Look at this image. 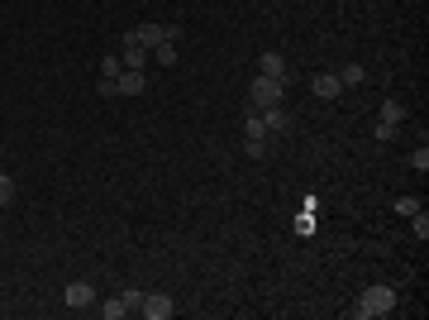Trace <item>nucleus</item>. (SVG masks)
I'll return each instance as SVG.
<instances>
[{
  "label": "nucleus",
  "mask_w": 429,
  "mask_h": 320,
  "mask_svg": "<svg viewBox=\"0 0 429 320\" xmlns=\"http://www.w3.org/2000/svg\"><path fill=\"white\" fill-rule=\"evenodd\" d=\"M258 72H262V77L286 81V58H282V53H262V58H258Z\"/></svg>",
  "instance_id": "obj_8"
},
{
  "label": "nucleus",
  "mask_w": 429,
  "mask_h": 320,
  "mask_svg": "<svg viewBox=\"0 0 429 320\" xmlns=\"http://www.w3.org/2000/svg\"><path fill=\"white\" fill-rule=\"evenodd\" d=\"M296 235H315V215H310V211L296 215Z\"/></svg>",
  "instance_id": "obj_19"
},
{
  "label": "nucleus",
  "mask_w": 429,
  "mask_h": 320,
  "mask_svg": "<svg viewBox=\"0 0 429 320\" xmlns=\"http://www.w3.org/2000/svg\"><path fill=\"white\" fill-rule=\"evenodd\" d=\"M62 306H72V311H86V306H96V287L91 282H67L62 287Z\"/></svg>",
  "instance_id": "obj_4"
},
{
  "label": "nucleus",
  "mask_w": 429,
  "mask_h": 320,
  "mask_svg": "<svg viewBox=\"0 0 429 320\" xmlns=\"http://www.w3.org/2000/svg\"><path fill=\"white\" fill-rule=\"evenodd\" d=\"M262 124H267V134H286L291 129V115H286V105H267V110H258Z\"/></svg>",
  "instance_id": "obj_6"
},
{
  "label": "nucleus",
  "mask_w": 429,
  "mask_h": 320,
  "mask_svg": "<svg viewBox=\"0 0 429 320\" xmlns=\"http://www.w3.org/2000/svg\"><path fill=\"white\" fill-rule=\"evenodd\" d=\"M138 316H143V320H172V316H176V301L167 297V292H143V301H138Z\"/></svg>",
  "instance_id": "obj_3"
},
{
  "label": "nucleus",
  "mask_w": 429,
  "mask_h": 320,
  "mask_svg": "<svg viewBox=\"0 0 429 320\" xmlns=\"http://www.w3.org/2000/svg\"><path fill=\"white\" fill-rule=\"evenodd\" d=\"M119 72H124V58H119V53H105V58H100V77H110V81H115Z\"/></svg>",
  "instance_id": "obj_12"
},
{
  "label": "nucleus",
  "mask_w": 429,
  "mask_h": 320,
  "mask_svg": "<svg viewBox=\"0 0 429 320\" xmlns=\"http://www.w3.org/2000/svg\"><path fill=\"white\" fill-rule=\"evenodd\" d=\"M119 301H124V311H138V301H143V292H138V287H124V292H119Z\"/></svg>",
  "instance_id": "obj_17"
},
{
  "label": "nucleus",
  "mask_w": 429,
  "mask_h": 320,
  "mask_svg": "<svg viewBox=\"0 0 429 320\" xmlns=\"http://www.w3.org/2000/svg\"><path fill=\"white\" fill-rule=\"evenodd\" d=\"M310 91H315L320 100H334L339 91H344V81H339V72H320V77L310 81Z\"/></svg>",
  "instance_id": "obj_7"
},
{
  "label": "nucleus",
  "mask_w": 429,
  "mask_h": 320,
  "mask_svg": "<svg viewBox=\"0 0 429 320\" xmlns=\"http://www.w3.org/2000/svg\"><path fill=\"white\" fill-rule=\"evenodd\" d=\"M119 58H124V67H138V72H143V62H148V48H138V43H129V39H124Z\"/></svg>",
  "instance_id": "obj_9"
},
{
  "label": "nucleus",
  "mask_w": 429,
  "mask_h": 320,
  "mask_svg": "<svg viewBox=\"0 0 429 320\" xmlns=\"http://www.w3.org/2000/svg\"><path fill=\"white\" fill-rule=\"evenodd\" d=\"M391 311H396V292L382 287V282L363 287V292H358V306H353V316L358 320H377V316H391Z\"/></svg>",
  "instance_id": "obj_1"
},
{
  "label": "nucleus",
  "mask_w": 429,
  "mask_h": 320,
  "mask_svg": "<svg viewBox=\"0 0 429 320\" xmlns=\"http://www.w3.org/2000/svg\"><path fill=\"white\" fill-rule=\"evenodd\" d=\"M410 235H415V239H429V211H425V206L410 215Z\"/></svg>",
  "instance_id": "obj_11"
},
{
  "label": "nucleus",
  "mask_w": 429,
  "mask_h": 320,
  "mask_svg": "<svg viewBox=\"0 0 429 320\" xmlns=\"http://www.w3.org/2000/svg\"><path fill=\"white\" fill-rule=\"evenodd\" d=\"M382 120L401 129V120H406V105H401V100H387V105H382Z\"/></svg>",
  "instance_id": "obj_13"
},
{
  "label": "nucleus",
  "mask_w": 429,
  "mask_h": 320,
  "mask_svg": "<svg viewBox=\"0 0 429 320\" xmlns=\"http://www.w3.org/2000/svg\"><path fill=\"white\" fill-rule=\"evenodd\" d=\"M100 316H105V320H119V316H129V311H124V301H119V297H110L105 306H100Z\"/></svg>",
  "instance_id": "obj_15"
},
{
  "label": "nucleus",
  "mask_w": 429,
  "mask_h": 320,
  "mask_svg": "<svg viewBox=\"0 0 429 320\" xmlns=\"http://www.w3.org/2000/svg\"><path fill=\"white\" fill-rule=\"evenodd\" d=\"M339 81H344V86H363V81H368V67H363V62H349V67L339 72Z\"/></svg>",
  "instance_id": "obj_10"
},
{
  "label": "nucleus",
  "mask_w": 429,
  "mask_h": 320,
  "mask_svg": "<svg viewBox=\"0 0 429 320\" xmlns=\"http://www.w3.org/2000/svg\"><path fill=\"white\" fill-rule=\"evenodd\" d=\"M372 134H377V139L387 143V139H396V124H387V120H377V129H372Z\"/></svg>",
  "instance_id": "obj_21"
},
{
  "label": "nucleus",
  "mask_w": 429,
  "mask_h": 320,
  "mask_svg": "<svg viewBox=\"0 0 429 320\" xmlns=\"http://www.w3.org/2000/svg\"><path fill=\"white\" fill-rule=\"evenodd\" d=\"M415 211H420V201H415V196H401V201H396V215H406V220H410Z\"/></svg>",
  "instance_id": "obj_18"
},
{
  "label": "nucleus",
  "mask_w": 429,
  "mask_h": 320,
  "mask_svg": "<svg viewBox=\"0 0 429 320\" xmlns=\"http://www.w3.org/2000/svg\"><path fill=\"white\" fill-rule=\"evenodd\" d=\"M410 167L425 172V167H429V148H415V153H410Z\"/></svg>",
  "instance_id": "obj_20"
},
{
  "label": "nucleus",
  "mask_w": 429,
  "mask_h": 320,
  "mask_svg": "<svg viewBox=\"0 0 429 320\" xmlns=\"http://www.w3.org/2000/svg\"><path fill=\"white\" fill-rule=\"evenodd\" d=\"M153 53H157V62H162V67H176V43H167V39H162V43L153 48Z\"/></svg>",
  "instance_id": "obj_14"
},
{
  "label": "nucleus",
  "mask_w": 429,
  "mask_h": 320,
  "mask_svg": "<svg viewBox=\"0 0 429 320\" xmlns=\"http://www.w3.org/2000/svg\"><path fill=\"white\" fill-rule=\"evenodd\" d=\"M143 86H148V77H143L138 67H124L115 77V96H143Z\"/></svg>",
  "instance_id": "obj_5"
},
{
  "label": "nucleus",
  "mask_w": 429,
  "mask_h": 320,
  "mask_svg": "<svg viewBox=\"0 0 429 320\" xmlns=\"http://www.w3.org/2000/svg\"><path fill=\"white\" fill-rule=\"evenodd\" d=\"M282 96H286V81H277V77H262L258 72L253 86H248V105L253 110H267V105H282Z\"/></svg>",
  "instance_id": "obj_2"
},
{
  "label": "nucleus",
  "mask_w": 429,
  "mask_h": 320,
  "mask_svg": "<svg viewBox=\"0 0 429 320\" xmlns=\"http://www.w3.org/2000/svg\"><path fill=\"white\" fill-rule=\"evenodd\" d=\"M10 201H15V177H5V172H0V211H5Z\"/></svg>",
  "instance_id": "obj_16"
}]
</instances>
